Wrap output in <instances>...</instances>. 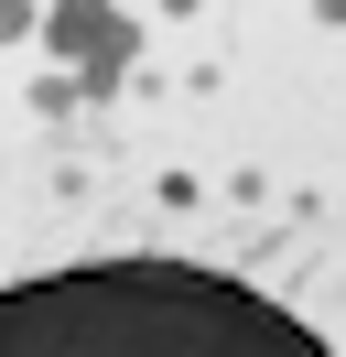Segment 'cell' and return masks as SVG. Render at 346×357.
I'll return each instance as SVG.
<instances>
[{"instance_id": "6da1fadb", "label": "cell", "mask_w": 346, "mask_h": 357, "mask_svg": "<svg viewBox=\"0 0 346 357\" xmlns=\"http://www.w3.org/2000/svg\"><path fill=\"white\" fill-rule=\"evenodd\" d=\"M54 44L65 54H76V66H119V54H130V22H119V11H54Z\"/></svg>"}]
</instances>
